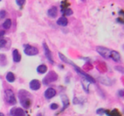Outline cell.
<instances>
[{
	"mask_svg": "<svg viewBox=\"0 0 124 116\" xmlns=\"http://www.w3.org/2000/svg\"><path fill=\"white\" fill-rule=\"evenodd\" d=\"M5 97H6V100H7V102L10 103V104H15L16 103V97H15V94L12 90L8 89L5 91Z\"/></svg>",
	"mask_w": 124,
	"mask_h": 116,
	"instance_id": "obj_1",
	"label": "cell"
},
{
	"mask_svg": "<svg viewBox=\"0 0 124 116\" xmlns=\"http://www.w3.org/2000/svg\"><path fill=\"white\" fill-rule=\"evenodd\" d=\"M97 52L103 57V58H105V59H109L110 58V50L109 49H108V48H106V47H97Z\"/></svg>",
	"mask_w": 124,
	"mask_h": 116,
	"instance_id": "obj_2",
	"label": "cell"
},
{
	"mask_svg": "<svg viewBox=\"0 0 124 116\" xmlns=\"http://www.w3.org/2000/svg\"><path fill=\"white\" fill-rule=\"evenodd\" d=\"M24 47H25L24 48V54L27 55V56H35V55L38 54V50L35 47L28 46V45H25Z\"/></svg>",
	"mask_w": 124,
	"mask_h": 116,
	"instance_id": "obj_3",
	"label": "cell"
},
{
	"mask_svg": "<svg viewBox=\"0 0 124 116\" xmlns=\"http://www.w3.org/2000/svg\"><path fill=\"white\" fill-rule=\"evenodd\" d=\"M29 87H30V89H31V90H33V91H37V90L40 88V87H41V83H40L38 80L33 79V80L30 81V83H29Z\"/></svg>",
	"mask_w": 124,
	"mask_h": 116,
	"instance_id": "obj_4",
	"label": "cell"
},
{
	"mask_svg": "<svg viewBox=\"0 0 124 116\" xmlns=\"http://www.w3.org/2000/svg\"><path fill=\"white\" fill-rule=\"evenodd\" d=\"M56 94H57V92H56L55 89H53V88H48V89L45 91L44 96H45V98H46L47 100H50V99L54 98V97L56 96Z\"/></svg>",
	"mask_w": 124,
	"mask_h": 116,
	"instance_id": "obj_5",
	"label": "cell"
},
{
	"mask_svg": "<svg viewBox=\"0 0 124 116\" xmlns=\"http://www.w3.org/2000/svg\"><path fill=\"white\" fill-rule=\"evenodd\" d=\"M43 47H44V51H45V56L47 57V59L49 60V62H50L51 64H53V63H54V61H53V57H52V54H51V52H50L48 46L44 43V44H43Z\"/></svg>",
	"mask_w": 124,
	"mask_h": 116,
	"instance_id": "obj_6",
	"label": "cell"
},
{
	"mask_svg": "<svg viewBox=\"0 0 124 116\" xmlns=\"http://www.w3.org/2000/svg\"><path fill=\"white\" fill-rule=\"evenodd\" d=\"M11 115L12 116H25L22 108H13L11 110Z\"/></svg>",
	"mask_w": 124,
	"mask_h": 116,
	"instance_id": "obj_7",
	"label": "cell"
},
{
	"mask_svg": "<svg viewBox=\"0 0 124 116\" xmlns=\"http://www.w3.org/2000/svg\"><path fill=\"white\" fill-rule=\"evenodd\" d=\"M21 59H22V58H21V55H20L19 51L17 49L13 50V61L15 63H20L21 62Z\"/></svg>",
	"mask_w": 124,
	"mask_h": 116,
	"instance_id": "obj_8",
	"label": "cell"
},
{
	"mask_svg": "<svg viewBox=\"0 0 124 116\" xmlns=\"http://www.w3.org/2000/svg\"><path fill=\"white\" fill-rule=\"evenodd\" d=\"M110 58L114 61V62H119L120 60H121V58H120V55H119V53L118 52H116V51H111L110 52Z\"/></svg>",
	"mask_w": 124,
	"mask_h": 116,
	"instance_id": "obj_9",
	"label": "cell"
},
{
	"mask_svg": "<svg viewBox=\"0 0 124 116\" xmlns=\"http://www.w3.org/2000/svg\"><path fill=\"white\" fill-rule=\"evenodd\" d=\"M57 23H58L59 25H61V26H66V25L69 23V22H68V19H67L66 17H61V18L57 21Z\"/></svg>",
	"mask_w": 124,
	"mask_h": 116,
	"instance_id": "obj_10",
	"label": "cell"
},
{
	"mask_svg": "<svg viewBox=\"0 0 124 116\" xmlns=\"http://www.w3.org/2000/svg\"><path fill=\"white\" fill-rule=\"evenodd\" d=\"M57 13H58V11H57V8L56 7H52V8H50L47 11V14H48V16L50 18H55L57 16Z\"/></svg>",
	"mask_w": 124,
	"mask_h": 116,
	"instance_id": "obj_11",
	"label": "cell"
},
{
	"mask_svg": "<svg viewBox=\"0 0 124 116\" xmlns=\"http://www.w3.org/2000/svg\"><path fill=\"white\" fill-rule=\"evenodd\" d=\"M30 103H31V101H30L29 99H25V98L22 99V104L24 108H28L30 106Z\"/></svg>",
	"mask_w": 124,
	"mask_h": 116,
	"instance_id": "obj_12",
	"label": "cell"
},
{
	"mask_svg": "<svg viewBox=\"0 0 124 116\" xmlns=\"http://www.w3.org/2000/svg\"><path fill=\"white\" fill-rule=\"evenodd\" d=\"M47 70H48V68H47V66H46L45 65H40L37 67V72L40 73V74L45 73Z\"/></svg>",
	"mask_w": 124,
	"mask_h": 116,
	"instance_id": "obj_13",
	"label": "cell"
},
{
	"mask_svg": "<svg viewBox=\"0 0 124 116\" xmlns=\"http://www.w3.org/2000/svg\"><path fill=\"white\" fill-rule=\"evenodd\" d=\"M3 27L5 28V29H9V28L11 27V25H12V21L10 20V19H7L4 22H3Z\"/></svg>",
	"mask_w": 124,
	"mask_h": 116,
	"instance_id": "obj_14",
	"label": "cell"
},
{
	"mask_svg": "<svg viewBox=\"0 0 124 116\" xmlns=\"http://www.w3.org/2000/svg\"><path fill=\"white\" fill-rule=\"evenodd\" d=\"M6 80H7L8 82H14V81H15V75H14V73L8 72V73L6 74Z\"/></svg>",
	"mask_w": 124,
	"mask_h": 116,
	"instance_id": "obj_15",
	"label": "cell"
},
{
	"mask_svg": "<svg viewBox=\"0 0 124 116\" xmlns=\"http://www.w3.org/2000/svg\"><path fill=\"white\" fill-rule=\"evenodd\" d=\"M62 100H63V102H64V107H63V110L65 109V108H67L68 106H69V104H70V101H69V99H68V97L67 96H62Z\"/></svg>",
	"mask_w": 124,
	"mask_h": 116,
	"instance_id": "obj_16",
	"label": "cell"
},
{
	"mask_svg": "<svg viewBox=\"0 0 124 116\" xmlns=\"http://www.w3.org/2000/svg\"><path fill=\"white\" fill-rule=\"evenodd\" d=\"M100 81L103 83V84H106V85H111V81L107 78V77H101L100 78Z\"/></svg>",
	"mask_w": 124,
	"mask_h": 116,
	"instance_id": "obj_17",
	"label": "cell"
},
{
	"mask_svg": "<svg viewBox=\"0 0 124 116\" xmlns=\"http://www.w3.org/2000/svg\"><path fill=\"white\" fill-rule=\"evenodd\" d=\"M6 43H7V40H6V39L0 38V49L4 48V47H5V45H6Z\"/></svg>",
	"mask_w": 124,
	"mask_h": 116,
	"instance_id": "obj_18",
	"label": "cell"
},
{
	"mask_svg": "<svg viewBox=\"0 0 124 116\" xmlns=\"http://www.w3.org/2000/svg\"><path fill=\"white\" fill-rule=\"evenodd\" d=\"M71 14H72V11H71L70 8L66 9V10H65V12H64V15H65V16H70Z\"/></svg>",
	"mask_w": 124,
	"mask_h": 116,
	"instance_id": "obj_19",
	"label": "cell"
},
{
	"mask_svg": "<svg viewBox=\"0 0 124 116\" xmlns=\"http://www.w3.org/2000/svg\"><path fill=\"white\" fill-rule=\"evenodd\" d=\"M24 1H25V0H16V3H17L20 7H22V6L24 4Z\"/></svg>",
	"mask_w": 124,
	"mask_h": 116,
	"instance_id": "obj_20",
	"label": "cell"
},
{
	"mask_svg": "<svg viewBox=\"0 0 124 116\" xmlns=\"http://www.w3.org/2000/svg\"><path fill=\"white\" fill-rule=\"evenodd\" d=\"M50 108H51V109H53V110H56V109H58V108H59V105H58L57 103H52V104L50 105Z\"/></svg>",
	"mask_w": 124,
	"mask_h": 116,
	"instance_id": "obj_21",
	"label": "cell"
},
{
	"mask_svg": "<svg viewBox=\"0 0 124 116\" xmlns=\"http://www.w3.org/2000/svg\"><path fill=\"white\" fill-rule=\"evenodd\" d=\"M5 16H6V12L5 11H3V10L0 11V18H4Z\"/></svg>",
	"mask_w": 124,
	"mask_h": 116,
	"instance_id": "obj_22",
	"label": "cell"
},
{
	"mask_svg": "<svg viewBox=\"0 0 124 116\" xmlns=\"http://www.w3.org/2000/svg\"><path fill=\"white\" fill-rule=\"evenodd\" d=\"M97 113H98V114H103V113H104V110L101 108V109H99V110L97 111Z\"/></svg>",
	"mask_w": 124,
	"mask_h": 116,
	"instance_id": "obj_23",
	"label": "cell"
},
{
	"mask_svg": "<svg viewBox=\"0 0 124 116\" xmlns=\"http://www.w3.org/2000/svg\"><path fill=\"white\" fill-rule=\"evenodd\" d=\"M4 34H5V31H3V30H0V37H2Z\"/></svg>",
	"mask_w": 124,
	"mask_h": 116,
	"instance_id": "obj_24",
	"label": "cell"
},
{
	"mask_svg": "<svg viewBox=\"0 0 124 116\" xmlns=\"http://www.w3.org/2000/svg\"><path fill=\"white\" fill-rule=\"evenodd\" d=\"M0 116H4V114H3L2 112H0Z\"/></svg>",
	"mask_w": 124,
	"mask_h": 116,
	"instance_id": "obj_25",
	"label": "cell"
},
{
	"mask_svg": "<svg viewBox=\"0 0 124 116\" xmlns=\"http://www.w3.org/2000/svg\"><path fill=\"white\" fill-rule=\"evenodd\" d=\"M82 1H84V0H82Z\"/></svg>",
	"mask_w": 124,
	"mask_h": 116,
	"instance_id": "obj_26",
	"label": "cell"
},
{
	"mask_svg": "<svg viewBox=\"0 0 124 116\" xmlns=\"http://www.w3.org/2000/svg\"><path fill=\"white\" fill-rule=\"evenodd\" d=\"M0 1H1V0H0Z\"/></svg>",
	"mask_w": 124,
	"mask_h": 116,
	"instance_id": "obj_27",
	"label": "cell"
}]
</instances>
